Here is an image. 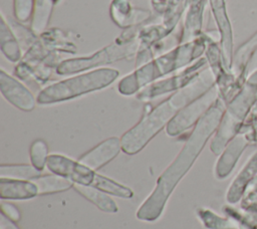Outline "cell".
I'll return each instance as SVG.
<instances>
[{"mask_svg":"<svg viewBox=\"0 0 257 229\" xmlns=\"http://www.w3.org/2000/svg\"><path fill=\"white\" fill-rule=\"evenodd\" d=\"M53 3L51 0H35L33 18L31 28L35 33H41L46 28L50 15Z\"/></svg>","mask_w":257,"mask_h":229,"instance_id":"cell-18","label":"cell"},{"mask_svg":"<svg viewBox=\"0 0 257 229\" xmlns=\"http://www.w3.org/2000/svg\"><path fill=\"white\" fill-rule=\"evenodd\" d=\"M120 150V139L111 137L102 141L97 146L83 154L78 161L89 169L95 171L112 161L118 155Z\"/></svg>","mask_w":257,"mask_h":229,"instance_id":"cell-10","label":"cell"},{"mask_svg":"<svg viewBox=\"0 0 257 229\" xmlns=\"http://www.w3.org/2000/svg\"><path fill=\"white\" fill-rule=\"evenodd\" d=\"M0 229H19V228L14 223V221H12L8 217H6L3 213H1V215H0Z\"/></svg>","mask_w":257,"mask_h":229,"instance_id":"cell-22","label":"cell"},{"mask_svg":"<svg viewBox=\"0 0 257 229\" xmlns=\"http://www.w3.org/2000/svg\"><path fill=\"white\" fill-rule=\"evenodd\" d=\"M204 45L200 41L187 42L176 47L124 76L118 82L117 89L123 95H132L156 79L188 65L202 53Z\"/></svg>","mask_w":257,"mask_h":229,"instance_id":"cell-3","label":"cell"},{"mask_svg":"<svg viewBox=\"0 0 257 229\" xmlns=\"http://www.w3.org/2000/svg\"><path fill=\"white\" fill-rule=\"evenodd\" d=\"M118 74V71L113 68L91 70L44 87L39 91L36 100L39 104L65 101L108 86L117 78Z\"/></svg>","mask_w":257,"mask_h":229,"instance_id":"cell-4","label":"cell"},{"mask_svg":"<svg viewBox=\"0 0 257 229\" xmlns=\"http://www.w3.org/2000/svg\"><path fill=\"white\" fill-rule=\"evenodd\" d=\"M110 17L119 27H130L147 20L150 13L133 8L130 0H114L110 5Z\"/></svg>","mask_w":257,"mask_h":229,"instance_id":"cell-11","label":"cell"},{"mask_svg":"<svg viewBox=\"0 0 257 229\" xmlns=\"http://www.w3.org/2000/svg\"><path fill=\"white\" fill-rule=\"evenodd\" d=\"M139 47V41L134 38L115 40L113 43L103 47L90 56L69 58L61 61L56 67V72L61 75H66L108 64L130 57L137 52Z\"/></svg>","mask_w":257,"mask_h":229,"instance_id":"cell-5","label":"cell"},{"mask_svg":"<svg viewBox=\"0 0 257 229\" xmlns=\"http://www.w3.org/2000/svg\"><path fill=\"white\" fill-rule=\"evenodd\" d=\"M221 116L218 106L209 109L196 124L192 134L175 160L158 178L156 186L149 197L137 211L138 219L147 222L158 220L165 209L168 199L181 179L191 169L202 152L207 140L217 127Z\"/></svg>","mask_w":257,"mask_h":229,"instance_id":"cell-1","label":"cell"},{"mask_svg":"<svg viewBox=\"0 0 257 229\" xmlns=\"http://www.w3.org/2000/svg\"><path fill=\"white\" fill-rule=\"evenodd\" d=\"M30 162L33 167L37 170L42 171L46 166L48 159V147L47 144L43 140H35L31 146L29 151Z\"/></svg>","mask_w":257,"mask_h":229,"instance_id":"cell-19","label":"cell"},{"mask_svg":"<svg viewBox=\"0 0 257 229\" xmlns=\"http://www.w3.org/2000/svg\"><path fill=\"white\" fill-rule=\"evenodd\" d=\"M31 181L36 184L38 188V195H46L67 191L74 185V183L69 179L53 173L43 176L40 175L39 177Z\"/></svg>","mask_w":257,"mask_h":229,"instance_id":"cell-15","label":"cell"},{"mask_svg":"<svg viewBox=\"0 0 257 229\" xmlns=\"http://www.w3.org/2000/svg\"><path fill=\"white\" fill-rule=\"evenodd\" d=\"M0 90L7 101L23 111H30L35 107L37 100L32 92L3 69L0 70Z\"/></svg>","mask_w":257,"mask_h":229,"instance_id":"cell-9","label":"cell"},{"mask_svg":"<svg viewBox=\"0 0 257 229\" xmlns=\"http://www.w3.org/2000/svg\"><path fill=\"white\" fill-rule=\"evenodd\" d=\"M41 175V171L32 165H1L0 178L15 180H33Z\"/></svg>","mask_w":257,"mask_h":229,"instance_id":"cell-17","label":"cell"},{"mask_svg":"<svg viewBox=\"0 0 257 229\" xmlns=\"http://www.w3.org/2000/svg\"><path fill=\"white\" fill-rule=\"evenodd\" d=\"M46 167L51 173L69 179L74 184L90 186L95 176L93 170L81 164L79 161L71 160L59 154L49 155Z\"/></svg>","mask_w":257,"mask_h":229,"instance_id":"cell-7","label":"cell"},{"mask_svg":"<svg viewBox=\"0 0 257 229\" xmlns=\"http://www.w3.org/2000/svg\"><path fill=\"white\" fill-rule=\"evenodd\" d=\"M35 0H13V12L20 23L28 22L34 11Z\"/></svg>","mask_w":257,"mask_h":229,"instance_id":"cell-20","label":"cell"},{"mask_svg":"<svg viewBox=\"0 0 257 229\" xmlns=\"http://www.w3.org/2000/svg\"><path fill=\"white\" fill-rule=\"evenodd\" d=\"M52 1V3L53 4H56V3H58L59 2V0H51Z\"/></svg>","mask_w":257,"mask_h":229,"instance_id":"cell-23","label":"cell"},{"mask_svg":"<svg viewBox=\"0 0 257 229\" xmlns=\"http://www.w3.org/2000/svg\"><path fill=\"white\" fill-rule=\"evenodd\" d=\"M0 47L4 56L11 62H17L21 58V51L16 36L6 23L5 16L1 14L0 23Z\"/></svg>","mask_w":257,"mask_h":229,"instance_id":"cell-14","label":"cell"},{"mask_svg":"<svg viewBox=\"0 0 257 229\" xmlns=\"http://www.w3.org/2000/svg\"><path fill=\"white\" fill-rule=\"evenodd\" d=\"M215 97L216 91L212 88L188 103L168 124L166 127L167 134L171 137H176L190 129L207 112L206 110L212 104Z\"/></svg>","mask_w":257,"mask_h":229,"instance_id":"cell-6","label":"cell"},{"mask_svg":"<svg viewBox=\"0 0 257 229\" xmlns=\"http://www.w3.org/2000/svg\"><path fill=\"white\" fill-rule=\"evenodd\" d=\"M202 61H198L197 64L188 67L185 71L174 75L170 78H166L157 82L152 83L151 85L147 86L146 88L142 89L138 95L137 98L143 101H148L151 99H154L160 95H163L168 92H172L175 90H179L186 86L188 83H190L197 75H198V69L203 64Z\"/></svg>","mask_w":257,"mask_h":229,"instance_id":"cell-8","label":"cell"},{"mask_svg":"<svg viewBox=\"0 0 257 229\" xmlns=\"http://www.w3.org/2000/svg\"><path fill=\"white\" fill-rule=\"evenodd\" d=\"M92 187H95L105 193H108L110 195L121 197L124 199H130L134 196V192L131 188L123 186L107 177L101 176L99 174L95 173L94 179L92 181V184L90 185Z\"/></svg>","mask_w":257,"mask_h":229,"instance_id":"cell-16","label":"cell"},{"mask_svg":"<svg viewBox=\"0 0 257 229\" xmlns=\"http://www.w3.org/2000/svg\"><path fill=\"white\" fill-rule=\"evenodd\" d=\"M212 82V76L208 69L198 73L190 83L158 104L122 135L120 138L121 151L127 155H135L142 151L183 107L205 92Z\"/></svg>","mask_w":257,"mask_h":229,"instance_id":"cell-2","label":"cell"},{"mask_svg":"<svg viewBox=\"0 0 257 229\" xmlns=\"http://www.w3.org/2000/svg\"><path fill=\"white\" fill-rule=\"evenodd\" d=\"M38 195V188L31 180L0 178V196L6 200H28Z\"/></svg>","mask_w":257,"mask_h":229,"instance_id":"cell-12","label":"cell"},{"mask_svg":"<svg viewBox=\"0 0 257 229\" xmlns=\"http://www.w3.org/2000/svg\"><path fill=\"white\" fill-rule=\"evenodd\" d=\"M1 213H3L6 217H8L14 222L19 221L21 218L19 210L9 202L1 201Z\"/></svg>","mask_w":257,"mask_h":229,"instance_id":"cell-21","label":"cell"},{"mask_svg":"<svg viewBox=\"0 0 257 229\" xmlns=\"http://www.w3.org/2000/svg\"><path fill=\"white\" fill-rule=\"evenodd\" d=\"M73 188L77 193H79L82 197L90 201L101 211L108 212V213L117 212L118 208L116 203L108 195H106L105 192L95 187L81 185V184H74Z\"/></svg>","mask_w":257,"mask_h":229,"instance_id":"cell-13","label":"cell"}]
</instances>
